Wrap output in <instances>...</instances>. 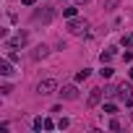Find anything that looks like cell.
<instances>
[{"instance_id": "6da1fadb", "label": "cell", "mask_w": 133, "mask_h": 133, "mask_svg": "<svg viewBox=\"0 0 133 133\" xmlns=\"http://www.w3.org/2000/svg\"><path fill=\"white\" fill-rule=\"evenodd\" d=\"M34 24H50L52 18H55V11L52 8H42V11H34Z\"/></svg>"}, {"instance_id": "7a4b0ae2", "label": "cell", "mask_w": 133, "mask_h": 133, "mask_svg": "<svg viewBox=\"0 0 133 133\" xmlns=\"http://www.w3.org/2000/svg\"><path fill=\"white\" fill-rule=\"evenodd\" d=\"M26 42H29V34H26V31H18L13 39H8V42H5V50H16V47H24Z\"/></svg>"}, {"instance_id": "3957f363", "label": "cell", "mask_w": 133, "mask_h": 133, "mask_svg": "<svg viewBox=\"0 0 133 133\" xmlns=\"http://www.w3.org/2000/svg\"><path fill=\"white\" fill-rule=\"evenodd\" d=\"M55 89H57V81H55V78H44V81H39V86H37V91H39L42 97L52 94Z\"/></svg>"}, {"instance_id": "277c9868", "label": "cell", "mask_w": 133, "mask_h": 133, "mask_svg": "<svg viewBox=\"0 0 133 133\" xmlns=\"http://www.w3.org/2000/svg\"><path fill=\"white\" fill-rule=\"evenodd\" d=\"M112 94H115L117 99H125V102H128V99L133 97V86H130V84H117Z\"/></svg>"}, {"instance_id": "5b68a950", "label": "cell", "mask_w": 133, "mask_h": 133, "mask_svg": "<svg viewBox=\"0 0 133 133\" xmlns=\"http://www.w3.org/2000/svg\"><path fill=\"white\" fill-rule=\"evenodd\" d=\"M57 94H60L63 99H76V97H78V89H76L73 84H68V86H63V89H60Z\"/></svg>"}, {"instance_id": "8992f818", "label": "cell", "mask_w": 133, "mask_h": 133, "mask_svg": "<svg viewBox=\"0 0 133 133\" xmlns=\"http://www.w3.org/2000/svg\"><path fill=\"white\" fill-rule=\"evenodd\" d=\"M86 26H89V24H86V21H78V18H73V21L68 24V29H71L73 34H81V31H86Z\"/></svg>"}, {"instance_id": "52a82bcc", "label": "cell", "mask_w": 133, "mask_h": 133, "mask_svg": "<svg viewBox=\"0 0 133 133\" xmlns=\"http://www.w3.org/2000/svg\"><path fill=\"white\" fill-rule=\"evenodd\" d=\"M102 102V89H91V94H89V107H97Z\"/></svg>"}, {"instance_id": "ba28073f", "label": "cell", "mask_w": 133, "mask_h": 133, "mask_svg": "<svg viewBox=\"0 0 133 133\" xmlns=\"http://www.w3.org/2000/svg\"><path fill=\"white\" fill-rule=\"evenodd\" d=\"M31 57H34V60H42V57H47V47H44V44H39V47L31 52Z\"/></svg>"}, {"instance_id": "9c48e42d", "label": "cell", "mask_w": 133, "mask_h": 133, "mask_svg": "<svg viewBox=\"0 0 133 133\" xmlns=\"http://www.w3.org/2000/svg\"><path fill=\"white\" fill-rule=\"evenodd\" d=\"M11 73H13L11 63H8V60H3V63H0V76H11Z\"/></svg>"}, {"instance_id": "30bf717a", "label": "cell", "mask_w": 133, "mask_h": 133, "mask_svg": "<svg viewBox=\"0 0 133 133\" xmlns=\"http://www.w3.org/2000/svg\"><path fill=\"white\" fill-rule=\"evenodd\" d=\"M112 57H115V50H104V52L99 55V60H102V63H110Z\"/></svg>"}, {"instance_id": "8fae6325", "label": "cell", "mask_w": 133, "mask_h": 133, "mask_svg": "<svg viewBox=\"0 0 133 133\" xmlns=\"http://www.w3.org/2000/svg\"><path fill=\"white\" fill-rule=\"evenodd\" d=\"M99 73H102V78H112V73H115V71L110 68V65H104V63H102V71H99Z\"/></svg>"}, {"instance_id": "7c38bea8", "label": "cell", "mask_w": 133, "mask_h": 133, "mask_svg": "<svg viewBox=\"0 0 133 133\" xmlns=\"http://www.w3.org/2000/svg\"><path fill=\"white\" fill-rule=\"evenodd\" d=\"M120 5V0H104V11H115Z\"/></svg>"}, {"instance_id": "4fadbf2b", "label": "cell", "mask_w": 133, "mask_h": 133, "mask_svg": "<svg viewBox=\"0 0 133 133\" xmlns=\"http://www.w3.org/2000/svg\"><path fill=\"white\" fill-rule=\"evenodd\" d=\"M86 78H89V68H84V71L76 73V81H86Z\"/></svg>"}, {"instance_id": "5bb4252c", "label": "cell", "mask_w": 133, "mask_h": 133, "mask_svg": "<svg viewBox=\"0 0 133 133\" xmlns=\"http://www.w3.org/2000/svg\"><path fill=\"white\" fill-rule=\"evenodd\" d=\"M63 16H65V18H73V16H76V8H63Z\"/></svg>"}, {"instance_id": "9a60e30c", "label": "cell", "mask_w": 133, "mask_h": 133, "mask_svg": "<svg viewBox=\"0 0 133 133\" xmlns=\"http://www.w3.org/2000/svg\"><path fill=\"white\" fill-rule=\"evenodd\" d=\"M104 112H110V115H115V112H117V104H112V102H110V104H104Z\"/></svg>"}, {"instance_id": "2e32d148", "label": "cell", "mask_w": 133, "mask_h": 133, "mask_svg": "<svg viewBox=\"0 0 133 133\" xmlns=\"http://www.w3.org/2000/svg\"><path fill=\"white\" fill-rule=\"evenodd\" d=\"M123 47L130 50V47H133V37H123Z\"/></svg>"}, {"instance_id": "e0dca14e", "label": "cell", "mask_w": 133, "mask_h": 133, "mask_svg": "<svg viewBox=\"0 0 133 133\" xmlns=\"http://www.w3.org/2000/svg\"><path fill=\"white\" fill-rule=\"evenodd\" d=\"M42 128H44V120L37 117V120H34V130H42Z\"/></svg>"}, {"instance_id": "ac0fdd59", "label": "cell", "mask_w": 133, "mask_h": 133, "mask_svg": "<svg viewBox=\"0 0 133 133\" xmlns=\"http://www.w3.org/2000/svg\"><path fill=\"white\" fill-rule=\"evenodd\" d=\"M76 3H78V5H86V3H91V0H76Z\"/></svg>"}, {"instance_id": "d6986e66", "label": "cell", "mask_w": 133, "mask_h": 133, "mask_svg": "<svg viewBox=\"0 0 133 133\" xmlns=\"http://www.w3.org/2000/svg\"><path fill=\"white\" fill-rule=\"evenodd\" d=\"M24 5H34V0H24Z\"/></svg>"}, {"instance_id": "ffe728a7", "label": "cell", "mask_w": 133, "mask_h": 133, "mask_svg": "<svg viewBox=\"0 0 133 133\" xmlns=\"http://www.w3.org/2000/svg\"><path fill=\"white\" fill-rule=\"evenodd\" d=\"M130 81H133V68H130Z\"/></svg>"}]
</instances>
